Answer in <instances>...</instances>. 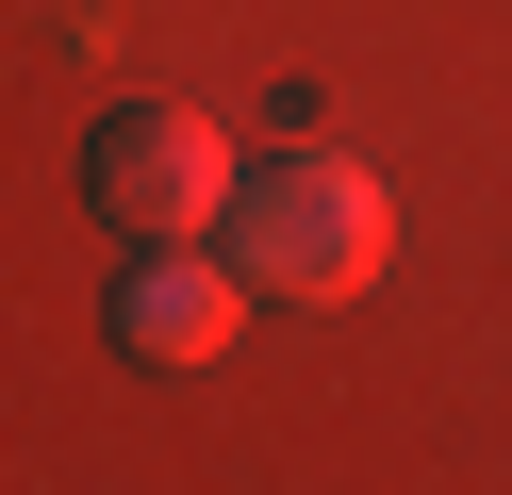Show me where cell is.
Listing matches in <instances>:
<instances>
[{
  "label": "cell",
  "mask_w": 512,
  "mask_h": 495,
  "mask_svg": "<svg viewBox=\"0 0 512 495\" xmlns=\"http://www.w3.org/2000/svg\"><path fill=\"white\" fill-rule=\"evenodd\" d=\"M232 264H248V297H298V314H331V297H364L380 264H397V198H380V165H347V149H265V165H232Z\"/></svg>",
  "instance_id": "obj_1"
},
{
  "label": "cell",
  "mask_w": 512,
  "mask_h": 495,
  "mask_svg": "<svg viewBox=\"0 0 512 495\" xmlns=\"http://www.w3.org/2000/svg\"><path fill=\"white\" fill-rule=\"evenodd\" d=\"M83 198H100L116 231H215L232 215V132H215L199 99H116V116L83 132Z\"/></svg>",
  "instance_id": "obj_2"
},
{
  "label": "cell",
  "mask_w": 512,
  "mask_h": 495,
  "mask_svg": "<svg viewBox=\"0 0 512 495\" xmlns=\"http://www.w3.org/2000/svg\"><path fill=\"white\" fill-rule=\"evenodd\" d=\"M248 330V264H215L199 231H133V264H116V347L133 363H215Z\"/></svg>",
  "instance_id": "obj_3"
}]
</instances>
